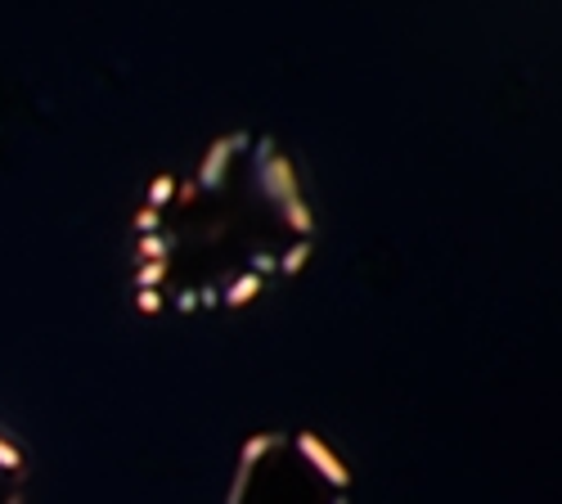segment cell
<instances>
[{"mask_svg":"<svg viewBox=\"0 0 562 504\" xmlns=\"http://www.w3.org/2000/svg\"><path fill=\"white\" fill-rule=\"evenodd\" d=\"M315 208L279 141L234 131L162 171L135 212V302L149 315L244 306L306 266Z\"/></svg>","mask_w":562,"mask_h":504,"instance_id":"6da1fadb","label":"cell"},{"mask_svg":"<svg viewBox=\"0 0 562 504\" xmlns=\"http://www.w3.org/2000/svg\"><path fill=\"white\" fill-rule=\"evenodd\" d=\"M225 504H351V473L315 433L274 428L239 450Z\"/></svg>","mask_w":562,"mask_h":504,"instance_id":"7a4b0ae2","label":"cell"},{"mask_svg":"<svg viewBox=\"0 0 562 504\" xmlns=\"http://www.w3.org/2000/svg\"><path fill=\"white\" fill-rule=\"evenodd\" d=\"M27 455L19 441L0 433V504H23L27 500Z\"/></svg>","mask_w":562,"mask_h":504,"instance_id":"3957f363","label":"cell"}]
</instances>
